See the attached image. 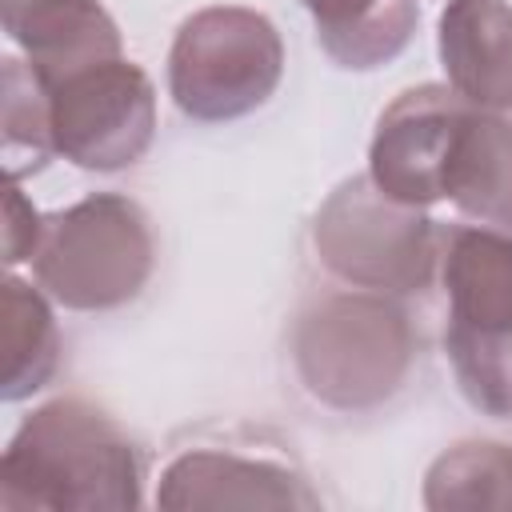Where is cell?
<instances>
[{
  "mask_svg": "<svg viewBox=\"0 0 512 512\" xmlns=\"http://www.w3.org/2000/svg\"><path fill=\"white\" fill-rule=\"evenodd\" d=\"M156 240L136 200L92 192L44 216L32 276L72 312H108L136 300L152 276Z\"/></svg>",
  "mask_w": 512,
  "mask_h": 512,
  "instance_id": "cell-3",
  "label": "cell"
},
{
  "mask_svg": "<svg viewBox=\"0 0 512 512\" xmlns=\"http://www.w3.org/2000/svg\"><path fill=\"white\" fill-rule=\"evenodd\" d=\"M144 464L128 432L88 400H48L0 456L4 512H132Z\"/></svg>",
  "mask_w": 512,
  "mask_h": 512,
  "instance_id": "cell-1",
  "label": "cell"
},
{
  "mask_svg": "<svg viewBox=\"0 0 512 512\" xmlns=\"http://www.w3.org/2000/svg\"><path fill=\"white\" fill-rule=\"evenodd\" d=\"M0 20L44 88L120 56V28L100 0H0Z\"/></svg>",
  "mask_w": 512,
  "mask_h": 512,
  "instance_id": "cell-9",
  "label": "cell"
},
{
  "mask_svg": "<svg viewBox=\"0 0 512 512\" xmlns=\"http://www.w3.org/2000/svg\"><path fill=\"white\" fill-rule=\"evenodd\" d=\"M156 504L168 512H196V508H316L320 496L308 480L264 456H236L216 448L180 452L156 488Z\"/></svg>",
  "mask_w": 512,
  "mask_h": 512,
  "instance_id": "cell-8",
  "label": "cell"
},
{
  "mask_svg": "<svg viewBox=\"0 0 512 512\" xmlns=\"http://www.w3.org/2000/svg\"><path fill=\"white\" fill-rule=\"evenodd\" d=\"M316 20V40L336 68L372 72L396 60L416 32V0H300Z\"/></svg>",
  "mask_w": 512,
  "mask_h": 512,
  "instance_id": "cell-13",
  "label": "cell"
},
{
  "mask_svg": "<svg viewBox=\"0 0 512 512\" xmlns=\"http://www.w3.org/2000/svg\"><path fill=\"white\" fill-rule=\"evenodd\" d=\"M468 108L472 104L460 100L448 84H420L400 92L380 112L368 144L372 184L412 208L444 200L452 144Z\"/></svg>",
  "mask_w": 512,
  "mask_h": 512,
  "instance_id": "cell-7",
  "label": "cell"
},
{
  "mask_svg": "<svg viewBox=\"0 0 512 512\" xmlns=\"http://www.w3.org/2000/svg\"><path fill=\"white\" fill-rule=\"evenodd\" d=\"M448 88L484 112H512V4L448 0L436 32Z\"/></svg>",
  "mask_w": 512,
  "mask_h": 512,
  "instance_id": "cell-10",
  "label": "cell"
},
{
  "mask_svg": "<svg viewBox=\"0 0 512 512\" xmlns=\"http://www.w3.org/2000/svg\"><path fill=\"white\" fill-rule=\"evenodd\" d=\"M440 280L452 332H512V228H456L440 252Z\"/></svg>",
  "mask_w": 512,
  "mask_h": 512,
  "instance_id": "cell-11",
  "label": "cell"
},
{
  "mask_svg": "<svg viewBox=\"0 0 512 512\" xmlns=\"http://www.w3.org/2000/svg\"><path fill=\"white\" fill-rule=\"evenodd\" d=\"M284 76V44L276 24L240 4L192 12L168 52V92L176 108L200 124H224L268 104Z\"/></svg>",
  "mask_w": 512,
  "mask_h": 512,
  "instance_id": "cell-4",
  "label": "cell"
},
{
  "mask_svg": "<svg viewBox=\"0 0 512 512\" xmlns=\"http://www.w3.org/2000/svg\"><path fill=\"white\" fill-rule=\"evenodd\" d=\"M4 316V400H28L40 392L60 364V332L48 308V292L24 284L20 276H4L0 292Z\"/></svg>",
  "mask_w": 512,
  "mask_h": 512,
  "instance_id": "cell-14",
  "label": "cell"
},
{
  "mask_svg": "<svg viewBox=\"0 0 512 512\" xmlns=\"http://www.w3.org/2000/svg\"><path fill=\"white\" fill-rule=\"evenodd\" d=\"M40 228H44V216L24 200V192L12 184L8 188V200H4V260L8 264H20V260H32L36 244H40Z\"/></svg>",
  "mask_w": 512,
  "mask_h": 512,
  "instance_id": "cell-18",
  "label": "cell"
},
{
  "mask_svg": "<svg viewBox=\"0 0 512 512\" xmlns=\"http://www.w3.org/2000/svg\"><path fill=\"white\" fill-rule=\"evenodd\" d=\"M412 324L384 292H336L316 300L292 332L304 388L340 412H368L396 396L412 368Z\"/></svg>",
  "mask_w": 512,
  "mask_h": 512,
  "instance_id": "cell-2",
  "label": "cell"
},
{
  "mask_svg": "<svg viewBox=\"0 0 512 512\" xmlns=\"http://www.w3.org/2000/svg\"><path fill=\"white\" fill-rule=\"evenodd\" d=\"M444 200L492 228H512V120L468 108L444 180Z\"/></svg>",
  "mask_w": 512,
  "mask_h": 512,
  "instance_id": "cell-12",
  "label": "cell"
},
{
  "mask_svg": "<svg viewBox=\"0 0 512 512\" xmlns=\"http://www.w3.org/2000/svg\"><path fill=\"white\" fill-rule=\"evenodd\" d=\"M312 244L332 276L384 296L428 288L440 260L428 212L392 200L372 176H352L328 192L312 220Z\"/></svg>",
  "mask_w": 512,
  "mask_h": 512,
  "instance_id": "cell-5",
  "label": "cell"
},
{
  "mask_svg": "<svg viewBox=\"0 0 512 512\" xmlns=\"http://www.w3.org/2000/svg\"><path fill=\"white\" fill-rule=\"evenodd\" d=\"M48 112L56 152L84 172L132 168L156 136V88L124 56L48 88Z\"/></svg>",
  "mask_w": 512,
  "mask_h": 512,
  "instance_id": "cell-6",
  "label": "cell"
},
{
  "mask_svg": "<svg viewBox=\"0 0 512 512\" xmlns=\"http://www.w3.org/2000/svg\"><path fill=\"white\" fill-rule=\"evenodd\" d=\"M0 92H4V168H8V176L16 184L28 172H40L48 164V156L56 152L48 88L36 80L28 60L8 56Z\"/></svg>",
  "mask_w": 512,
  "mask_h": 512,
  "instance_id": "cell-16",
  "label": "cell"
},
{
  "mask_svg": "<svg viewBox=\"0 0 512 512\" xmlns=\"http://www.w3.org/2000/svg\"><path fill=\"white\" fill-rule=\"evenodd\" d=\"M444 352L452 364V376L472 408L484 416H512V332L500 336H468V332H444Z\"/></svg>",
  "mask_w": 512,
  "mask_h": 512,
  "instance_id": "cell-17",
  "label": "cell"
},
{
  "mask_svg": "<svg viewBox=\"0 0 512 512\" xmlns=\"http://www.w3.org/2000/svg\"><path fill=\"white\" fill-rule=\"evenodd\" d=\"M424 508L432 512L512 508V444L464 440L440 452L424 472Z\"/></svg>",
  "mask_w": 512,
  "mask_h": 512,
  "instance_id": "cell-15",
  "label": "cell"
}]
</instances>
